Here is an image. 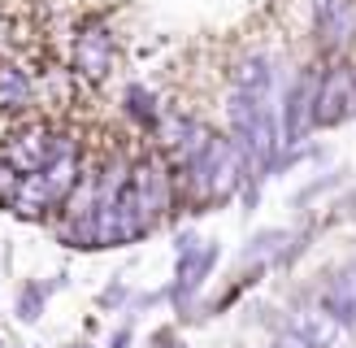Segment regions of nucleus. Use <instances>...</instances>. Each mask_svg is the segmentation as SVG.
<instances>
[{
    "instance_id": "obj_16",
    "label": "nucleus",
    "mask_w": 356,
    "mask_h": 348,
    "mask_svg": "<svg viewBox=\"0 0 356 348\" xmlns=\"http://www.w3.org/2000/svg\"><path fill=\"white\" fill-rule=\"evenodd\" d=\"M156 344H161V348H187V344H178L170 331H161V335H156Z\"/></svg>"
},
{
    "instance_id": "obj_8",
    "label": "nucleus",
    "mask_w": 356,
    "mask_h": 348,
    "mask_svg": "<svg viewBox=\"0 0 356 348\" xmlns=\"http://www.w3.org/2000/svg\"><path fill=\"white\" fill-rule=\"evenodd\" d=\"M317 40L326 52H343L356 40V0H326L317 5Z\"/></svg>"
},
{
    "instance_id": "obj_11",
    "label": "nucleus",
    "mask_w": 356,
    "mask_h": 348,
    "mask_svg": "<svg viewBox=\"0 0 356 348\" xmlns=\"http://www.w3.org/2000/svg\"><path fill=\"white\" fill-rule=\"evenodd\" d=\"M291 244V235L287 231H261V235H252L248 239V248H243V261H265V257H274L278 261V253Z\"/></svg>"
},
{
    "instance_id": "obj_14",
    "label": "nucleus",
    "mask_w": 356,
    "mask_h": 348,
    "mask_svg": "<svg viewBox=\"0 0 356 348\" xmlns=\"http://www.w3.org/2000/svg\"><path fill=\"white\" fill-rule=\"evenodd\" d=\"M127 283H109V287H104L100 292V309H109V305H122V301H127Z\"/></svg>"
},
{
    "instance_id": "obj_2",
    "label": "nucleus",
    "mask_w": 356,
    "mask_h": 348,
    "mask_svg": "<svg viewBox=\"0 0 356 348\" xmlns=\"http://www.w3.org/2000/svg\"><path fill=\"white\" fill-rule=\"evenodd\" d=\"M356 109V70L348 61L330 65L326 74H317L313 87V127H334Z\"/></svg>"
},
{
    "instance_id": "obj_7",
    "label": "nucleus",
    "mask_w": 356,
    "mask_h": 348,
    "mask_svg": "<svg viewBox=\"0 0 356 348\" xmlns=\"http://www.w3.org/2000/svg\"><path fill=\"white\" fill-rule=\"evenodd\" d=\"M35 96H40V83L31 70L13 57H0V113H31Z\"/></svg>"
},
{
    "instance_id": "obj_5",
    "label": "nucleus",
    "mask_w": 356,
    "mask_h": 348,
    "mask_svg": "<svg viewBox=\"0 0 356 348\" xmlns=\"http://www.w3.org/2000/svg\"><path fill=\"white\" fill-rule=\"evenodd\" d=\"M113 70V35L104 22H83L74 35V74L87 83H104Z\"/></svg>"
},
{
    "instance_id": "obj_15",
    "label": "nucleus",
    "mask_w": 356,
    "mask_h": 348,
    "mask_svg": "<svg viewBox=\"0 0 356 348\" xmlns=\"http://www.w3.org/2000/svg\"><path fill=\"white\" fill-rule=\"evenodd\" d=\"M131 335H135L131 322H127V326H118V331H113V340H109V348H131Z\"/></svg>"
},
{
    "instance_id": "obj_3",
    "label": "nucleus",
    "mask_w": 356,
    "mask_h": 348,
    "mask_svg": "<svg viewBox=\"0 0 356 348\" xmlns=\"http://www.w3.org/2000/svg\"><path fill=\"white\" fill-rule=\"evenodd\" d=\"M218 257H222L218 239H204L200 244L191 231L178 235V278H174V287H170V296L178 301V309L195 301V292L204 287V278H209L213 266H218Z\"/></svg>"
},
{
    "instance_id": "obj_12",
    "label": "nucleus",
    "mask_w": 356,
    "mask_h": 348,
    "mask_svg": "<svg viewBox=\"0 0 356 348\" xmlns=\"http://www.w3.org/2000/svg\"><path fill=\"white\" fill-rule=\"evenodd\" d=\"M127 109H131V118H135V122H144V127H156V118H161V109H156L152 92H144L139 83H131V87H127Z\"/></svg>"
},
{
    "instance_id": "obj_13",
    "label": "nucleus",
    "mask_w": 356,
    "mask_h": 348,
    "mask_svg": "<svg viewBox=\"0 0 356 348\" xmlns=\"http://www.w3.org/2000/svg\"><path fill=\"white\" fill-rule=\"evenodd\" d=\"M274 348H313V344L300 335L296 326H287V331H278V335H274Z\"/></svg>"
},
{
    "instance_id": "obj_17",
    "label": "nucleus",
    "mask_w": 356,
    "mask_h": 348,
    "mask_svg": "<svg viewBox=\"0 0 356 348\" xmlns=\"http://www.w3.org/2000/svg\"><path fill=\"white\" fill-rule=\"evenodd\" d=\"M79 348H87V344H79Z\"/></svg>"
},
{
    "instance_id": "obj_4",
    "label": "nucleus",
    "mask_w": 356,
    "mask_h": 348,
    "mask_svg": "<svg viewBox=\"0 0 356 348\" xmlns=\"http://www.w3.org/2000/svg\"><path fill=\"white\" fill-rule=\"evenodd\" d=\"M313 87H317V74L300 70L287 92H278V144L282 148H296L313 131Z\"/></svg>"
},
{
    "instance_id": "obj_6",
    "label": "nucleus",
    "mask_w": 356,
    "mask_h": 348,
    "mask_svg": "<svg viewBox=\"0 0 356 348\" xmlns=\"http://www.w3.org/2000/svg\"><path fill=\"white\" fill-rule=\"evenodd\" d=\"M291 326H296L313 348H352V326H343L322 301H317V305H296Z\"/></svg>"
},
{
    "instance_id": "obj_1",
    "label": "nucleus",
    "mask_w": 356,
    "mask_h": 348,
    "mask_svg": "<svg viewBox=\"0 0 356 348\" xmlns=\"http://www.w3.org/2000/svg\"><path fill=\"white\" fill-rule=\"evenodd\" d=\"M52 139H57V127H48V122H22V127H13L5 135L0 161L17 174H40L52 157Z\"/></svg>"
},
{
    "instance_id": "obj_10",
    "label": "nucleus",
    "mask_w": 356,
    "mask_h": 348,
    "mask_svg": "<svg viewBox=\"0 0 356 348\" xmlns=\"http://www.w3.org/2000/svg\"><path fill=\"white\" fill-rule=\"evenodd\" d=\"M57 287H65V274H57L52 283H22V292H17V318H22V322H40L48 296Z\"/></svg>"
},
{
    "instance_id": "obj_9",
    "label": "nucleus",
    "mask_w": 356,
    "mask_h": 348,
    "mask_svg": "<svg viewBox=\"0 0 356 348\" xmlns=\"http://www.w3.org/2000/svg\"><path fill=\"white\" fill-rule=\"evenodd\" d=\"M322 305H326L343 326L356 331V266H343V270L330 274V283L322 287Z\"/></svg>"
}]
</instances>
